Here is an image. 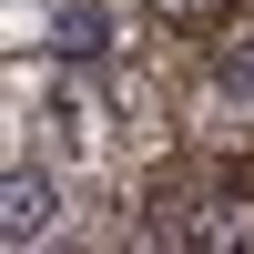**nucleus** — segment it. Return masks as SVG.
I'll use <instances>...</instances> for the list:
<instances>
[{"label":"nucleus","mask_w":254,"mask_h":254,"mask_svg":"<svg viewBox=\"0 0 254 254\" xmlns=\"http://www.w3.org/2000/svg\"><path fill=\"white\" fill-rule=\"evenodd\" d=\"M183 234H203V244H234V254H244V244H254V193H214L193 224H183Z\"/></svg>","instance_id":"f03ea898"},{"label":"nucleus","mask_w":254,"mask_h":254,"mask_svg":"<svg viewBox=\"0 0 254 254\" xmlns=\"http://www.w3.org/2000/svg\"><path fill=\"white\" fill-rule=\"evenodd\" d=\"M0 234H10V244L51 234V183H41V173H10V193H0Z\"/></svg>","instance_id":"f257e3e1"},{"label":"nucleus","mask_w":254,"mask_h":254,"mask_svg":"<svg viewBox=\"0 0 254 254\" xmlns=\"http://www.w3.org/2000/svg\"><path fill=\"white\" fill-rule=\"evenodd\" d=\"M224 71H234V92H254V41H234V61H224Z\"/></svg>","instance_id":"7ed1b4c3"}]
</instances>
